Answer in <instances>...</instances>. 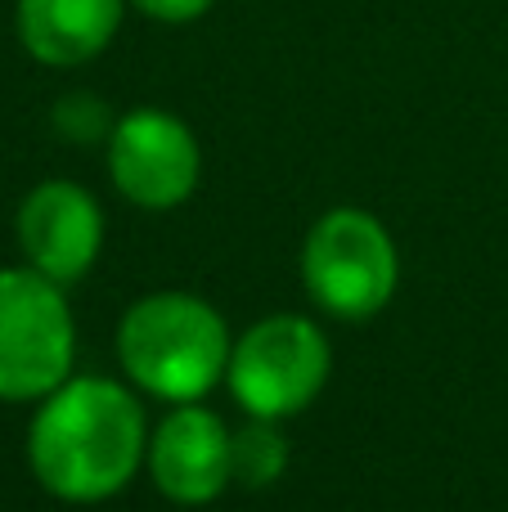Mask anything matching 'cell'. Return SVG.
I'll list each match as a JSON object with an SVG mask.
<instances>
[{"instance_id":"obj_1","label":"cell","mask_w":508,"mask_h":512,"mask_svg":"<svg viewBox=\"0 0 508 512\" xmlns=\"http://www.w3.org/2000/svg\"><path fill=\"white\" fill-rule=\"evenodd\" d=\"M149 454L135 391L108 378H68L27 427L32 477L63 504H99L135 481Z\"/></svg>"},{"instance_id":"obj_2","label":"cell","mask_w":508,"mask_h":512,"mask_svg":"<svg viewBox=\"0 0 508 512\" xmlns=\"http://www.w3.org/2000/svg\"><path fill=\"white\" fill-rule=\"evenodd\" d=\"M230 333L216 306L194 292H153L117 324V360L140 391L189 405L225 378Z\"/></svg>"},{"instance_id":"obj_3","label":"cell","mask_w":508,"mask_h":512,"mask_svg":"<svg viewBox=\"0 0 508 512\" xmlns=\"http://www.w3.org/2000/svg\"><path fill=\"white\" fill-rule=\"evenodd\" d=\"M401 256L383 221L360 207H333L302 243V283L333 319H369L392 301Z\"/></svg>"},{"instance_id":"obj_4","label":"cell","mask_w":508,"mask_h":512,"mask_svg":"<svg viewBox=\"0 0 508 512\" xmlns=\"http://www.w3.org/2000/svg\"><path fill=\"white\" fill-rule=\"evenodd\" d=\"M77 324L63 283L41 270H0V400H45L72 378Z\"/></svg>"},{"instance_id":"obj_5","label":"cell","mask_w":508,"mask_h":512,"mask_svg":"<svg viewBox=\"0 0 508 512\" xmlns=\"http://www.w3.org/2000/svg\"><path fill=\"white\" fill-rule=\"evenodd\" d=\"M333 355L324 333L302 315H270L230 346L225 382L252 418H293L324 391Z\"/></svg>"},{"instance_id":"obj_6","label":"cell","mask_w":508,"mask_h":512,"mask_svg":"<svg viewBox=\"0 0 508 512\" xmlns=\"http://www.w3.org/2000/svg\"><path fill=\"white\" fill-rule=\"evenodd\" d=\"M203 153L176 113L135 108L108 131V180L126 203L144 212H171L198 185Z\"/></svg>"},{"instance_id":"obj_7","label":"cell","mask_w":508,"mask_h":512,"mask_svg":"<svg viewBox=\"0 0 508 512\" xmlns=\"http://www.w3.org/2000/svg\"><path fill=\"white\" fill-rule=\"evenodd\" d=\"M144 468L171 504H212L234 481V432L198 400L176 405L153 427Z\"/></svg>"},{"instance_id":"obj_8","label":"cell","mask_w":508,"mask_h":512,"mask_svg":"<svg viewBox=\"0 0 508 512\" xmlns=\"http://www.w3.org/2000/svg\"><path fill=\"white\" fill-rule=\"evenodd\" d=\"M18 248L54 283H77L104 248V212L72 180H45L18 207Z\"/></svg>"},{"instance_id":"obj_9","label":"cell","mask_w":508,"mask_h":512,"mask_svg":"<svg viewBox=\"0 0 508 512\" xmlns=\"http://www.w3.org/2000/svg\"><path fill=\"white\" fill-rule=\"evenodd\" d=\"M126 0H18L14 27L23 50L45 68H77L108 50Z\"/></svg>"},{"instance_id":"obj_10","label":"cell","mask_w":508,"mask_h":512,"mask_svg":"<svg viewBox=\"0 0 508 512\" xmlns=\"http://www.w3.org/2000/svg\"><path fill=\"white\" fill-rule=\"evenodd\" d=\"M288 468V441L279 436L275 418H252L243 432H234V481L261 490L279 481Z\"/></svg>"},{"instance_id":"obj_11","label":"cell","mask_w":508,"mask_h":512,"mask_svg":"<svg viewBox=\"0 0 508 512\" xmlns=\"http://www.w3.org/2000/svg\"><path fill=\"white\" fill-rule=\"evenodd\" d=\"M140 14L158 18V23H194V18H203L207 9L216 5V0H131Z\"/></svg>"}]
</instances>
